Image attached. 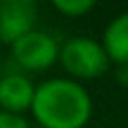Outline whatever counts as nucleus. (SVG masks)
<instances>
[{
  "label": "nucleus",
  "instance_id": "nucleus-8",
  "mask_svg": "<svg viewBox=\"0 0 128 128\" xmlns=\"http://www.w3.org/2000/svg\"><path fill=\"white\" fill-rule=\"evenodd\" d=\"M0 128H32L29 122L20 115H9L0 110Z\"/></svg>",
  "mask_w": 128,
  "mask_h": 128
},
{
  "label": "nucleus",
  "instance_id": "nucleus-4",
  "mask_svg": "<svg viewBox=\"0 0 128 128\" xmlns=\"http://www.w3.org/2000/svg\"><path fill=\"white\" fill-rule=\"evenodd\" d=\"M36 2L32 0H0V43L14 45L25 34L34 32Z\"/></svg>",
  "mask_w": 128,
  "mask_h": 128
},
{
  "label": "nucleus",
  "instance_id": "nucleus-3",
  "mask_svg": "<svg viewBox=\"0 0 128 128\" xmlns=\"http://www.w3.org/2000/svg\"><path fill=\"white\" fill-rule=\"evenodd\" d=\"M11 54L18 68L29 72H40L58 61V43L54 36L34 29L11 45Z\"/></svg>",
  "mask_w": 128,
  "mask_h": 128
},
{
  "label": "nucleus",
  "instance_id": "nucleus-5",
  "mask_svg": "<svg viewBox=\"0 0 128 128\" xmlns=\"http://www.w3.org/2000/svg\"><path fill=\"white\" fill-rule=\"evenodd\" d=\"M34 83L25 74H4L0 79V110L9 115H20L32 108L34 101Z\"/></svg>",
  "mask_w": 128,
  "mask_h": 128
},
{
  "label": "nucleus",
  "instance_id": "nucleus-9",
  "mask_svg": "<svg viewBox=\"0 0 128 128\" xmlns=\"http://www.w3.org/2000/svg\"><path fill=\"white\" fill-rule=\"evenodd\" d=\"M117 68H119V72H117L119 83L122 86H128V65H117Z\"/></svg>",
  "mask_w": 128,
  "mask_h": 128
},
{
  "label": "nucleus",
  "instance_id": "nucleus-7",
  "mask_svg": "<svg viewBox=\"0 0 128 128\" xmlns=\"http://www.w3.org/2000/svg\"><path fill=\"white\" fill-rule=\"evenodd\" d=\"M52 7L68 18H81L94 9V2L92 0H54Z\"/></svg>",
  "mask_w": 128,
  "mask_h": 128
},
{
  "label": "nucleus",
  "instance_id": "nucleus-6",
  "mask_svg": "<svg viewBox=\"0 0 128 128\" xmlns=\"http://www.w3.org/2000/svg\"><path fill=\"white\" fill-rule=\"evenodd\" d=\"M101 47L106 50L110 63L128 65V11L112 18L104 32Z\"/></svg>",
  "mask_w": 128,
  "mask_h": 128
},
{
  "label": "nucleus",
  "instance_id": "nucleus-1",
  "mask_svg": "<svg viewBox=\"0 0 128 128\" xmlns=\"http://www.w3.org/2000/svg\"><path fill=\"white\" fill-rule=\"evenodd\" d=\"M29 110L43 128H83L92 117V99L74 79H47L34 88Z\"/></svg>",
  "mask_w": 128,
  "mask_h": 128
},
{
  "label": "nucleus",
  "instance_id": "nucleus-2",
  "mask_svg": "<svg viewBox=\"0 0 128 128\" xmlns=\"http://www.w3.org/2000/svg\"><path fill=\"white\" fill-rule=\"evenodd\" d=\"M58 61L74 81L104 76L110 68V58L101 47V43L88 36H76L65 40L58 47Z\"/></svg>",
  "mask_w": 128,
  "mask_h": 128
}]
</instances>
